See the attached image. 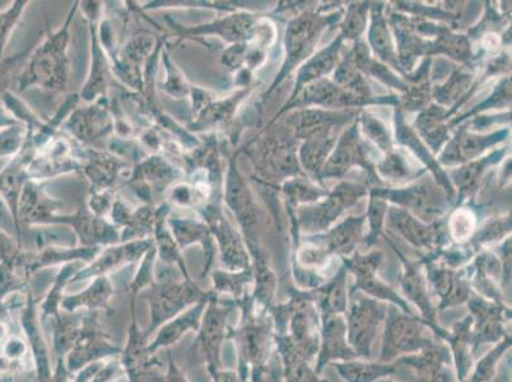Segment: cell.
<instances>
[{"instance_id":"obj_10","label":"cell","mask_w":512,"mask_h":382,"mask_svg":"<svg viewBox=\"0 0 512 382\" xmlns=\"http://www.w3.org/2000/svg\"><path fill=\"white\" fill-rule=\"evenodd\" d=\"M276 342L285 366V382H321L315 370H311L310 361L287 334H277Z\"/></svg>"},{"instance_id":"obj_11","label":"cell","mask_w":512,"mask_h":382,"mask_svg":"<svg viewBox=\"0 0 512 382\" xmlns=\"http://www.w3.org/2000/svg\"><path fill=\"white\" fill-rule=\"evenodd\" d=\"M338 375L347 382H376L385 377L393 376L400 366H403L402 357L393 363L383 362H333Z\"/></svg>"},{"instance_id":"obj_13","label":"cell","mask_w":512,"mask_h":382,"mask_svg":"<svg viewBox=\"0 0 512 382\" xmlns=\"http://www.w3.org/2000/svg\"><path fill=\"white\" fill-rule=\"evenodd\" d=\"M392 221L397 226L400 234L406 236V239L411 241L413 245L420 246V248L422 246L431 248L435 244L434 232L430 231V228L421 226V223L414 221L413 218L404 216L402 213H394Z\"/></svg>"},{"instance_id":"obj_12","label":"cell","mask_w":512,"mask_h":382,"mask_svg":"<svg viewBox=\"0 0 512 382\" xmlns=\"http://www.w3.org/2000/svg\"><path fill=\"white\" fill-rule=\"evenodd\" d=\"M361 220H349L330 232L325 240V250L332 254H351L360 239Z\"/></svg>"},{"instance_id":"obj_5","label":"cell","mask_w":512,"mask_h":382,"mask_svg":"<svg viewBox=\"0 0 512 382\" xmlns=\"http://www.w3.org/2000/svg\"><path fill=\"white\" fill-rule=\"evenodd\" d=\"M358 356L347 342V321L344 315L321 320L320 349L315 372L320 375L328 363L355 361Z\"/></svg>"},{"instance_id":"obj_4","label":"cell","mask_w":512,"mask_h":382,"mask_svg":"<svg viewBox=\"0 0 512 382\" xmlns=\"http://www.w3.org/2000/svg\"><path fill=\"white\" fill-rule=\"evenodd\" d=\"M383 263V255L374 253L367 256L356 255L355 258L346 260V267L356 274V284L349 291L348 296L352 298L357 291L366 292L374 297V300L390 301L400 310L408 315H416L411 307L395 293L392 288L376 279V269Z\"/></svg>"},{"instance_id":"obj_26","label":"cell","mask_w":512,"mask_h":382,"mask_svg":"<svg viewBox=\"0 0 512 382\" xmlns=\"http://www.w3.org/2000/svg\"><path fill=\"white\" fill-rule=\"evenodd\" d=\"M321 382H329V381H327V380H321Z\"/></svg>"},{"instance_id":"obj_6","label":"cell","mask_w":512,"mask_h":382,"mask_svg":"<svg viewBox=\"0 0 512 382\" xmlns=\"http://www.w3.org/2000/svg\"><path fill=\"white\" fill-rule=\"evenodd\" d=\"M402 360L403 365L416 370L417 382H455L450 371V349L440 339L418 354L403 356Z\"/></svg>"},{"instance_id":"obj_3","label":"cell","mask_w":512,"mask_h":382,"mask_svg":"<svg viewBox=\"0 0 512 382\" xmlns=\"http://www.w3.org/2000/svg\"><path fill=\"white\" fill-rule=\"evenodd\" d=\"M468 307L473 319L472 353L476 357L483 344L500 343L510 335L505 325L511 320V310L506 305H498L479 296H470Z\"/></svg>"},{"instance_id":"obj_25","label":"cell","mask_w":512,"mask_h":382,"mask_svg":"<svg viewBox=\"0 0 512 382\" xmlns=\"http://www.w3.org/2000/svg\"><path fill=\"white\" fill-rule=\"evenodd\" d=\"M379 382H394V381L385 380V381H379Z\"/></svg>"},{"instance_id":"obj_22","label":"cell","mask_w":512,"mask_h":382,"mask_svg":"<svg viewBox=\"0 0 512 382\" xmlns=\"http://www.w3.org/2000/svg\"><path fill=\"white\" fill-rule=\"evenodd\" d=\"M15 17V9L4 13V15H0V51H2L4 41H6L8 26L12 25L13 21H15Z\"/></svg>"},{"instance_id":"obj_15","label":"cell","mask_w":512,"mask_h":382,"mask_svg":"<svg viewBox=\"0 0 512 382\" xmlns=\"http://www.w3.org/2000/svg\"><path fill=\"white\" fill-rule=\"evenodd\" d=\"M353 132L346 134L341 144H339L338 151L335 152L334 157L328 163L327 169L328 175H339L343 171H346L347 167L351 165L353 156H355L356 148V137L352 135Z\"/></svg>"},{"instance_id":"obj_17","label":"cell","mask_w":512,"mask_h":382,"mask_svg":"<svg viewBox=\"0 0 512 382\" xmlns=\"http://www.w3.org/2000/svg\"><path fill=\"white\" fill-rule=\"evenodd\" d=\"M332 142L328 138H315L313 141L305 144L302 149V160L309 170H318L324 158L327 157Z\"/></svg>"},{"instance_id":"obj_14","label":"cell","mask_w":512,"mask_h":382,"mask_svg":"<svg viewBox=\"0 0 512 382\" xmlns=\"http://www.w3.org/2000/svg\"><path fill=\"white\" fill-rule=\"evenodd\" d=\"M511 344L510 334L501 343H498L496 348H493L491 352H488L486 356L479 360L473 375L464 382H490L495 379L497 363L504 356L507 349L511 347Z\"/></svg>"},{"instance_id":"obj_24","label":"cell","mask_w":512,"mask_h":382,"mask_svg":"<svg viewBox=\"0 0 512 382\" xmlns=\"http://www.w3.org/2000/svg\"><path fill=\"white\" fill-rule=\"evenodd\" d=\"M490 382H510L509 377H497V379H492Z\"/></svg>"},{"instance_id":"obj_1","label":"cell","mask_w":512,"mask_h":382,"mask_svg":"<svg viewBox=\"0 0 512 382\" xmlns=\"http://www.w3.org/2000/svg\"><path fill=\"white\" fill-rule=\"evenodd\" d=\"M383 349L379 362L397 360L399 354L423 351L436 340L428 337L425 321L417 315H408L397 306H389L385 319Z\"/></svg>"},{"instance_id":"obj_2","label":"cell","mask_w":512,"mask_h":382,"mask_svg":"<svg viewBox=\"0 0 512 382\" xmlns=\"http://www.w3.org/2000/svg\"><path fill=\"white\" fill-rule=\"evenodd\" d=\"M388 307L374 298H358L346 312L347 342L358 358H371L372 344L386 319Z\"/></svg>"},{"instance_id":"obj_16","label":"cell","mask_w":512,"mask_h":382,"mask_svg":"<svg viewBox=\"0 0 512 382\" xmlns=\"http://www.w3.org/2000/svg\"><path fill=\"white\" fill-rule=\"evenodd\" d=\"M338 45H333V48L323 51L314 60H311L306 65L300 74V85L305 81L321 76V74L328 73L333 68L335 57H337Z\"/></svg>"},{"instance_id":"obj_23","label":"cell","mask_w":512,"mask_h":382,"mask_svg":"<svg viewBox=\"0 0 512 382\" xmlns=\"http://www.w3.org/2000/svg\"><path fill=\"white\" fill-rule=\"evenodd\" d=\"M432 123H434V121H432V120H430V123H428V121H427V120H423V123H422V124H423V125H430V127H431ZM427 132H428V133H427V135H428V134H430V135H431V134H432V132H434V129H432V128L427 129ZM436 133H439V132H437V130H436Z\"/></svg>"},{"instance_id":"obj_20","label":"cell","mask_w":512,"mask_h":382,"mask_svg":"<svg viewBox=\"0 0 512 382\" xmlns=\"http://www.w3.org/2000/svg\"><path fill=\"white\" fill-rule=\"evenodd\" d=\"M363 25H365V12H363V9L360 7L352 8L351 12H349L346 26H344L346 35H348V37L360 35L363 30Z\"/></svg>"},{"instance_id":"obj_21","label":"cell","mask_w":512,"mask_h":382,"mask_svg":"<svg viewBox=\"0 0 512 382\" xmlns=\"http://www.w3.org/2000/svg\"><path fill=\"white\" fill-rule=\"evenodd\" d=\"M381 170H383L386 175L392 177H403L407 174V167L404 165L402 158L398 156L388 158V160L381 165Z\"/></svg>"},{"instance_id":"obj_9","label":"cell","mask_w":512,"mask_h":382,"mask_svg":"<svg viewBox=\"0 0 512 382\" xmlns=\"http://www.w3.org/2000/svg\"><path fill=\"white\" fill-rule=\"evenodd\" d=\"M473 319L467 315L464 319L456 321L446 337L451 354H453L456 366V379L464 382L468 379L469 371L473 367V335H472Z\"/></svg>"},{"instance_id":"obj_8","label":"cell","mask_w":512,"mask_h":382,"mask_svg":"<svg viewBox=\"0 0 512 382\" xmlns=\"http://www.w3.org/2000/svg\"><path fill=\"white\" fill-rule=\"evenodd\" d=\"M346 272V268H342L335 274L332 281L310 291L320 320L335 315H346L348 309Z\"/></svg>"},{"instance_id":"obj_18","label":"cell","mask_w":512,"mask_h":382,"mask_svg":"<svg viewBox=\"0 0 512 382\" xmlns=\"http://www.w3.org/2000/svg\"><path fill=\"white\" fill-rule=\"evenodd\" d=\"M474 217L473 214L467 211L456 212L451 218L450 232L455 241H465L472 236L474 231Z\"/></svg>"},{"instance_id":"obj_19","label":"cell","mask_w":512,"mask_h":382,"mask_svg":"<svg viewBox=\"0 0 512 382\" xmlns=\"http://www.w3.org/2000/svg\"><path fill=\"white\" fill-rule=\"evenodd\" d=\"M370 39L376 53H379L381 58L388 60L392 57V44H390L388 32H386L384 22L380 17L375 16Z\"/></svg>"},{"instance_id":"obj_7","label":"cell","mask_w":512,"mask_h":382,"mask_svg":"<svg viewBox=\"0 0 512 382\" xmlns=\"http://www.w3.org/2000/svg\"><path fill=\"white\" fill-rule=\"evenodd\" d=\"M427 276L430 279L432 288L440 298L437 311H445L450 307L468 302L472 292L467 281L459 276L453 270L439 267V265H427Z\"/></svg>"}]
</instances>
